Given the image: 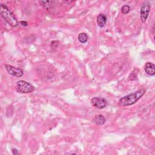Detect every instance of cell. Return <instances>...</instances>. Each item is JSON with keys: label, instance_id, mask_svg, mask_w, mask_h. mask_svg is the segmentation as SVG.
<instances>
[{"label": "cell", "instance_id": "cell-1", "mask_svg": "<svg viewBox=\"0 0 155 155\" xmlns=\"http://www.w3.org/2000/svg\"><path fill=\"white\" fill-rule=\"evenodd\" d=\"M145 93V90L142 88L134 93L121 97L118 101V105L121 107L130 106L134 104Z\"/></svg>", "mask_w": 155, "mask_h": 155}, {"label": "cell", "instance_id": "cell-2", "mask_svg": "<svg viewBox=\"0 0 155 155\" xmlns=\"http://www.w3.org/2000/svg\"><path fill=\"white\" fill-rule=\"evenodd\" d=\"M0 13L1 16L4 18V19L7 21L11 26L16 27L18 25V21L13 14L10 12V10L7 8L6 5L2 4L1 5Z\"/></svg>", "mask_w": 155, "mask_h": 155}, {"label": "cell", "instance_id": "cell-3", "mask_svg": "<svg viewBox=\"0 0 155 155\" xmlns=\"http://www.w3.org/2000/svg\"><path fill=\"white\" fill-rule=\"evenodd\" d=\"M15 88L16 90L20 93H29L33 92L35 90L33 85H32L30 83L23 80L18 81L16 82Z\"/></svg>", "mask_w": 155, "mask_h": 155}, {"label": "cell", "instance_id": "cell-4", "mask_svg": "<svg viewBox=\"0 0 155 155\" xmlns=\"http://www.w3.org/2000/svg\"><path fill=\"white\" fill-rule=\"evenodd\" d=\"M151 5L148 2H145L140 8V17L142 22H145L150 14Z\"/></svg>", "mask_w": 155, "mask_h": 155}, {"label": "cell", "instance_id": "cell-5", "mask_svg": "<svg viewBox=\"0 0 155 155\" xmlns=\"http://www.w3.org/2000/svg\"><path fill=\"white\" fill-rule=\"evenodd\" d=\"M107 101L102 97H95L92 98L91 100V104L92 106L98 109H102L105 108L107 105Z\"/></svg>", "mask_w": 155, "mask_h": 155}, {"label": "cell", "instance_id": "cell-6", "mask_svg": "<svg viewBox=\"0 0 155 155\" xmlns=\"http://www.w3.org/2000/svg\"><path fill=\"white\" fill-rule=\"evenodd\" d=\"M5 68L6 69V70L7 71V72L13 76H16V77H18V78H19V77H21L23 76L24 74V72L23 71L19 68H18V67H15L12 65H5Z\"/></svg>", "mask_w": 155, "mask_h": 155}, {"label": "cell", "instance_id": "cell-7", "mask_svg": "<svg viewBox=\"0 0 155 155\" xmlns=\"http://www.w3.org/2000/svg\"><path fill=\"white\" fill-rule=\"evenodd\" d=\"M145 73L150 76H153L155 74V65L151 62H147L144 66Z\"/></svg>", "mask_w": 155, "mask_h": 155}, {"label": "cell", "instance_id": "cell-8", "mask_svg": "<svg viewBox=\"0 0 155 155\" xmlns=\"http://www.w3.org/2000/svg\"><path fill=\"white\" fill-rule=\"evenodd\" d=\"M97 24L99 27H103L105 26L106 22H107V18L105 15L103 13H101L98 15L97 16V19H96Z\"/></svg>", "mask_w": 155, "mask_h": 155}, {"label": "cell", "instance_id": "cell-9", "mask_svg": "<svg viewBox=\"0 0 155 155\" xmlns=\"http://www.w3.org/2000/svg\"><path fill=\"white\" fill-rule=\"evenodd\" d=\"M94 121L97 125H102L105 122V118L102 114H97L95 116Z\"/></svg>", "mask_w": 155, "mask_h": 155}, {"label": "cell", "instance_id": "cell-10", "mask_svg": "<svg viewBox=\"0 0 155 155\" xmlns=\"http://www.w3.org/2000/svg\"><path fill=\"white\" fill-rule=\"evenodd\" d=\"M78 40L81 43H85L88 40V36L85 33H81L78 35Z\"/></svg>", "mask_w": 155, "mask_h": 155}, {"label": "cell", "instance_id": "cell-11", "mask_svg": "<svg viewBox=\"0 0 155 155\" xmlns=\"http://www.w3.org/2000/svg\"><path fill=\"white\" fill-rule=\"evenodd\" d=\"M130 10V7L128 5H124L121 8V12L123 14H127Z\"/></svg>", "mask_w": 155, "mask_h": 155}, {"label": "cell", "instance_id": "cell-12", "mask_svg": "<svg viewBox=\"0 0 155 155\" xmlns=\"http://www.w3.org/2000/svg\"><path fill=\"white\" fill-rule=\"evenodd\" d=\"M21 24L22 25V26H27V22L26 21H21L20 22Z\"/></svg>", "mask_w": 155, "mask_h": 155}]
</instances>
